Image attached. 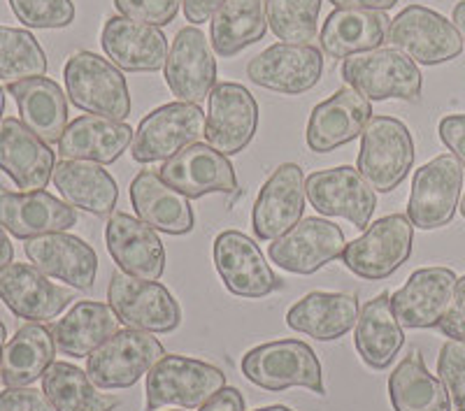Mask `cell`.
Here are the masks:
<instances>
[{"instance_id":"obj_1","label":"cell","mask_w":465,"mask_h":411,"mask_svg":"<svg viewBox=\"0 0 465 411\" xmlns=\"http://www.w3.org/2000/svg\"><path fill=\"white\" fill-rule=\"evenodd\" d=\"M68 98L77 110L124 122L131 116L126 77L112 61L94 52H77L64 68Z\"/></svg>"},{"instance_id":"obj_2","label":"cell","mask_w":465,"mask_h":411,"mask_svg":"<svg viewBox=\"0 0 465 411\" xmlns=\"http://www.w3.org/2000/svg\"><path fill=\"white\" fill-rule=\"evenodd\" d=\"M242 375L259 388L282 393L289 388L312 390L317 396L326 393L322 360L298 339H277L247 351L242 358Z\"/></svg>"},{"instance_id":"obj_3","label":"cell","mask_w":465,"mask_h":411,"mask_svg":"<svg viewBox=\"0 0 465 411\" xmlns=\"http://www.w3.org/2000/svg\"><path fill=\"white\" fill-rule=\"evenodd\" d=\"M223 388H226V375L214 365L189 356H163L149 369L144 409L159 411L165 405L201 409Z\"/></svg>"},{"instance_id":"obj_4","label":"cell","mask_w":465,"mask_h":411,"mask_svg":"<svg viewBox=\"0 0 465 411\" xmlns=\"http://www.w3.org/2000/svg\"><path fill=\"white\" fill-rule=\"evenodd\" d=\"M344 84L368 101H419L423 89L421 70L398 49H372L344 58L340 65Z\"/></svg>"},{"instance_id":"obj_5","label":"cell","mask_w":465,"mask_h":411,"mask_svg":"<svg viewBox=\"0 0 465 411\" xmlns=\"http://www.w3.org/2000/svg\"><path fill=\"white\" fill-rule=\"evenodd\" d=\"M412 132L401 119L372 116L361 135L359 172L375 193H391L414 165Z\"/></svg>"},{"instance_id":"obj_6","label":"cell","mask_w":465,"mask_h":411,"mask_svg":"<svg viewBox=\"0 0 465 411\" xmlns=\"http://www.w3.org/2000/svg\"><path fill=\"white\" fill-rule=\"evenodd\" d=\"M163 356V344L153 338V332L126 328L116 330L86 358V375L101 390H124L149 375Z\"/></svg>"},{"instance_id":"obj_7","label":"cell","mask_w":465,"mask_h":411,"mask_svg":"<svg viewBox=\"0 0 465 411\" xmlns=\"http://www.w3.org/2000/svg\"><path fill=\"white\" fill-rule=\"evenodd\" d=\"M412 244L414 226L407 214H389L368 226L354 242H347L340 259L361 279L381 281L410 260Z\"/></svg>"},{"instance_id":"obj_8","label":"cell","mask_w":465,"mask_h":411,"mask_svg":"<svg viewBox=\"0 0 465 411\" xmlns=\"http://www.w3.org/2000/svg\"><path fill=\"white\" fill-rule=\"evenodd\" d=\"M207 116L201 105L168 103L156 107L140 122L133 135L131 156L135 163H156L173 159L182 149L196 144L205 135Z\"/></svg>"},{"instance_id":"obj_9","label":"cell","mask_w":465,"mask_h":411,"mask_svg":"<svg viewBox=\"0 0 465 411\" xmlns=\"http://www.w3.org/2000/svg\"><path fill=\"white\" fill-rule=\"evenodd\" d=\"M463 172V165L451 153H442L414 172L407 202V219L414 228L438 230L450 226L459 210Z\"/></svg>"},{"instance_id":"obj_10","label":"cell","mask_w":465,"mask_h":411,"mask_svg":"<svg viewBox=\"0 0 465 411\" xmlns=\"http://www.w3.org/2000/svg\"><path fill=\"white\" fill-rule=\"evenodd\" d=\"M386 43H391L393 49L421 65L454 61L465 47L454 24L440 12L423 5H410L398 12L396 19H391Z\"/></svg>"},{"instance_id":"obj_11","label":"cell","mask_w":465,"mask_h":411,"mask_svg":"<svg viewBox=\"0 0 465 411\" xmlns=\"http://www.w3.org/2000/svg\"><path fill=\"white\" fill-rule=\"evenodd\" d=\"M107 300L116 318L135 330L173 332L182 323L180 302L159 281L114 272L107 289Z\"/></svg>"},{"instance_id":"obj_12","label":"cell","mask_w":465,"mask_h":411,"mask_svg":"<svg viewBox=\"0 0 465 411\" xmlns=\"http://www.w3.org/2000/svg\"><path fill=\"white\" fill-rule=\"evenodd\" d=\"M212 259L223 286L232 296L259 300L282 286L256 240L240 230L219 232L212 247Z\"/></svg>"},{"instance_id":"obj_13","label":"cell","mask_w":465,"mask_h":411,"mask_svg":"<svg viewBox=\"0 0 465 411\" xmlns=\"http://www.w3.org/2000/svg\"><path fill=\"white\" fill-rule=\"evenodd\" d=\"M305 193L322 217L347 219L356 228H368L377 207L375 189L351 165L312 172L305 180Z\"/></svg>"},{"instance_id":"obj_14","label":"cell","mask_w":465,"mask_h":411,"mask_svg":"<svg viewBox=\"0 0 465 411\" xmlns=\"http://www.w3.org/2000/svg\"><path fill=\"white\" fill-rule=\"evenodd\" d=\"M205 140L223 156L244 152L259 128V103L238 82H219L210 91Z\"/></svg>"},{"instance_id":"obj_15","label":"cell","mask_w":465,"mask_h":411,"mask_svg":"<svg viewBox=\"0 0 465 411\" xmlns=\"http://www.w3.org/2000/svg\"><path fill=\"white\" fill-rule=\"evenodd\" d=\"M210 40L196 26H184L173 40L163 77L180 103L201 105L217 86V58Z\"/></svg>"},{"instance_id":"obj_16","label":"cell","mask_w":465,"mask_h":411,"mask_svg":"<svg viewBox=\"0 0 465 411\" xmlns=\"http://www.w3.org/2000/svg\"><path fill=\"white\" fill-rule=\"evenodd\" d=\"M323 74L322 49L314 44L277 43L247 64L249 82L284 95H301L319 84Z\"/></svg>"},{"instance_id":"obj_17","label":"cell","mask_w":465,"mask_h":411,"mask_svg":"<svg viewBox=\"0 0 465 411\" xmlns=\"http://www.w3.org/2000/svg\"><path fill=\"white\" fill-rule=\"evenodd\" d=\"M344 247L347 240L340 226L326 219L310 217L301 219L282 238L272 240L268 259L286 272L314 274L331 260L340 259Z\"/></svg>"},{"instance_id":"obj_18","label":"cell","mask_w":465,"mask_h":411,"mask_svg":"<svg viewBox=\"0 0 465 411\" xmlns=\"http://www.w3.org/2000/svg\"><path fill=\"white\" fill-rule=\"evenodd\" d=\"M305 174L296 163H282L261 186L252 211L254 235L263 242L282 238L296 226L305 211Z\"/></svg>"},{"instance_id":"obj_19","label":"cell","mask_w":465,"mask_h":411,"mask_svg":"<svg viewBox=\"0 0 465 411\" xmlns=\"http://www.w3.org/2000/svg\"><path fill=\"white\" fill-rule=\"evenodd\" d=\"M161 180L180 191L189 201H196L207 193H235L238 177L235 168L210 144H191L174 153L173 159L163 161L159 170Z\"/></svg>"},{"instance_id":"obj_20","label":"cell","mask_w":465,"mask_h":411,"mask_svg":"<svg viewBox=\"0 0 465 411\" xmlns=\"http://www.w3.org/2000/svg\"><path fill=\"white\" fill-rule=\"evenodd\" d=\"M372 119V103L351 86L335 91L319 103L307 122V147L314 153H328L363 135Z\"/></svg>"},{"instance_id":"obj_21","label":"cell","mask_w":465,"mask_h":411,"mask_svg":"<svg viewBox=\"0 0 465 411\" xmlns=\"http://www.w3.org/2000/svg\"><path fill=\"white\" fill-rule=\"evenodd\" d=\"M107 251L131 277L159 281L165 269V249L152 226L126 211H112L105 226Z\"/></svg>"},{"instance_id":"obj_22","label":"cell","mask_w":465,"mask_h":411,"mask_svg":"<svg viewBox=\"0 0 465 411\" xmlns=\"http://www.w3.org/2000/svg\"><path fill=\"white\" fill-rule=\"evenodd\" d=\"M0 300L15 317L45 323L70 305L73 293L49 281L35 265L10 263L0 268Z\"/></svg>"},{"instance_id":"obj_23","label":"cell","mask_w":465,"mask_h":411,"mask_svg":"<svg viewBox=\"0 0 465 411\" xmlns=\"http://www.w3.org/2000/svg\"><path fill=\"white\" fill-rule=\"evenodd\" d=\"M456 281L459 277L450 268L414 269L405 286L391 296L398 323L410 330L438 326L450 309Z\"/></svg>"},{"instance_id":"obj_24","label":"cell","mask_w":465,"mask_h":411,"mask_svg":"<svg viewBox=\"0 0 465 411\" xmlns=\"http://www.w3.org/2000/svg\"><path fill=\"white\" fill-rule=\"evenodd\" d=\"M77 223V211L47 191H0V226L19 240L65 232Z\"/></svg>"},{"instance_id":"obj_25","label":"cell","mask_w":465,"mask_h":411,"mask_svg":"<svg viewBox=\"0 0 465 411\" xmlns=\"http://www.w3.org/2000/svg\"><path fill=\"white\" fill-rule=\"evenodd\" d=\"M56 156L45 140L28 131L22 119L0 123V170L22 191H45L52 181Z\"/></svg>"},{"instance_id":"obj_26","label":"cell","mask_w":465,"mask_h":411,"mask_svg":"<svg viewBox=\"0 0 465 411\" xmlns=\"http://www.w3.org/2000/svg\"><path fill=\"white\" fill-rule=\"evenodd\" d=\"M101 44L107 58L126 73H156L168 61V37L156 26L110 16L103 26Z\"/></svg>"},{"instance_id":"obj_27","label":"cell","mask_w":465,"mask_h":411,"mask_svg":"<svg viewBox=\"0 0 465 411\" xmlns=\"http://www.w3.org/2000/svg\"><path fill=\"white\" fill-rule=\"evenodd\" d=\"M28 260L52 279L65 281L73 289L91 290L98 277V256L94 247L68 232H52L43 238L26 240Z\"/></svg>"},{"instance_id":"obj_28","label":"cell","mask_w":465,"mask_h":411,"mask_svg":"<svg viewBox=\"0 0 465 411\" xmlns=\"http://www.w3.org/2000/svg\"><path fill=\"white\" fill-rule=\"evenodd\" d=\"M131 202L140 221L165 235H186L193 230V210L189 198L161 180L159 170H143L131 181Z\"/></svg>"},{"instance_id":"obj_29","label":"cell","mask_w":465,"mask_h":411,"mask_svg":"<svg viewBox=\"0 0 465 411\" xmlns=\"http://www.w3.org/2000/svg\"><path fill=\"white\" fill-rule=\"evenodd\" d=\"M133 131L128 123L114 122L107 116L84 114L68 123L58 153L64 161H91L110 165L133 144Z\"/></svg>"},{"instance_id":"obj_30","label":"cell","mask_w":465,"mask_h":411,"mask_svg":"<svg viewBox=\"0 0 465 411\" xmlns=\"http://www.w3.org/2000/svg\"><path fill=\"white\" fill-rule=\"evenodd\" d=\"M389 28L391 19L386 12L335 7L322 26V49L331 58H349L381 49L389 40Z\"/></svg>"},{"instance_id":"obj_31","label":"cell","mask_w":465,"mask_h":411,"mask_svg":"<svg viewBox=\"0 0 465 411\" xmlns=\"http://www.w3.org/2000/svg\"><path fill=\"white\" fill-rule=\"evenodd\" d=\"M359 314V300L351 293L314 290L286 311V326L319 342H333L356 326Z\"/></svg>"},{"instance_id":"obj_32","label":"cell","mask_w":465,"mask_h":411,"mask_svg":"<svg viewBox=\"0 0 465 411\" xmlns=\"http://www.w3.org/2000/svg\"><path fill=\"white\" fill-rule=\"evenodd\" d=\"M7 93L19 107L22 123L47 144H58L68 128V101L61 86L49 77L7 84Z\"/></svg>"},{"instance_id":"obj_33","label":"cell","mask_w":465,"mask_h":411,"mask_svg":"<svg viewBox=\"0 0 465 411\" xmlns=\"http://www.w3.org/2000/svg\"><path fill=\"white\" fill-rule=\"evenodd\" d=\"M402 344L405 332L393 314L391 296L384 290L361 309L354 326V347L368 367L386 369L391 367Z\"/></svg>"},{"instance_id":"obj_34","label":"cell","mask_w":465,"mask_h":411,"mask_svg":"<svg viewBox=\"0 0 465 411\" xmlns=\"http://www.w3.org/2000/svg\"><path fill=\"white\" fill-rule=\"evenodd\" d=\"M52 181L68 205L95 214V217L112 214L119 201V186L101 163L61 161L54 168Z\"/></svg>"},{"instance_id":"obj_35","label":"cell","mask_w":465,"mask_h":411,"mask_svg":"<svg viewBox=\"0 0 465 411\" xmlns=\"http://www.w3.org/2000/svg\"><path fill=\"white\" fill-rule=\"evenodd\" d=\"M56 356L52 328L43 323H26L3 348L0 381L5 388H24L43 379Z\"/></svg>"},{"instance_id":"obj_36","label":"cell","mask_w":465,"mask_h":411,"mask_svg":"<svg viewBox=\"0 0 465 411\" xmlns=\"http://www.w3.org/2000/svg\"><path fill=\"white\" fill-rule=\"evenodd\" d=\"M119 318L110 305L95 300H82L52 326L54 342L64 356L89 358L95 348L119 330Z\"/></svg>"},{"instance_id":"obj_37","label":"cell","mask_w":465,"mask_h":411,"mask_svg":"<svg viewBox=\"0 0 465 411\" xmlns=\"http://www.w3.org/2000/svg\"><path fill=\"white\" fill-rule=\"evenodd\" d=\"M389 397L396 411H451V397L442 379L426 369L417 348L389 377Z\"/></svg>"},{"instance_id":"obj_38","label":"cell","mask_w":465,"mask_h":411,"mask_svg":"<svg viewBox=\"0 0 465 411\" xmlns=\"http://www.w3.org/2000/svg\"><path fill=\"white\" fill-rule=\"evenodd\" d=\"M268 31L265 0H226L212 16L210 44L222 58L238 56L249 44L263 40Z\"/></svg>"},{"instance_id":"obj_39","label":"cell","mask_w":465,"mask_h":411,"mask_svg":"<svg viewBox=\"0 0 465 411\" xmlns=\"http://www.w3.org/2000/svg\"><path fill=\"white\" fill-rule=\"evenodd\" d=\"M43 393L54 411H114L119 400L98 393L84 369L54 360L43 377Z\"/></svg>"},{"instance_id":"obj_40","label":"cell","mask_w":465,"mask_h":411,"mask_svg":"<svg viewBox=\"0 0 465 411\" xmlns=\"http://www.w3.org/2000/svg\"><path fill=\"white\" fill-rule=\"evenodd\" d=\"M47 74V54L35 35L24 28L0 26V82L33 80Z\"/></svg>"},{"instance_id":"obj_41","label":"cell","mask_w":465,"mask_h":411,"mask_svg":"<svg viewBox=\"0 0 465 411\" xmlns=\"http://www.w3.org/2000/svg\"><path fill=\"white\" fill-rule=\"evenodd\" d=\"M268 26L286 44H310L319 33L322 0H265Z\"/></svg>"},{"instance_id":"obj_42","label":"cell","mask_w":465,"mask_h":411,"mask_svg":"<svg viewBox=\"0 0 465 411\" xmlns=\"http://www.w3.org/2000/svg\"><path fill=\"white\" fill-rule=\"evenodd\" d=\"M15 16L28 28H65L74 22L73 0H7Z\"/></svg>"},{"instance_id":"obj_43","label":"cell","mask_w":465,"mask_h":411,"mask_svg":"<svg viewBox=\"0 0 465 411\" xmlns=\"http://www.w3.org/2000/svg\"><path fill=\"white\" fill-rule=\"evenodd\" d=\"M438 375L444 388L450 393L451 402L459 409H465V342L450 339L440 348Z\"/></svg>"},{"instance_id":"obj_44","label":"cell","mask_w":465,"mask_h":411,"mask_svg":"<svg viewBox=\"0 0 465 411\" xmlns=\"http://www.w3.org/2000/svg\"><path fill=\"white\" fill-rule=\"evenodd\" d=\"M182 0H114L116 12L133 22H143L149 26H168L180 12Z\"/></svg>"},{"instance_id":"obj_45","label":"cell","mask_w":465,"mask_h":411,"mask_svg":"<svg viewBox=\"0 0 465 411\" xmlns=\"http://www.w3.org/2000/svg\"><path fill=\"white\" fill-rule=\"evenodd\" d=\"M438 328L444 338L465 342V277L456 281L451 305L442 317V321L438 323Z\"/></svg>"},{"instance_id":"obj_46","label":"cell","mask_w":465,"mask_h":411,"mask_svg":"<svg viewBox=\"0 0 465 411\" xmlns=\"http://www.w3.org/2000/svg\"><path fill=\"white\" fill-rule=\"evenodd\" d=\"M0 411H49V402L43 390L5 388L0 393Z\"/></svg>"},{"instance_id":"obj_47","label":"cell","mask_w":465,"mask_h":411,"mask_svg":"<svg viewBox=\"0 0 465 411\" xmlns=\"http://www.w3.org/2000/svg\"><path fill=\"white\" fill-rule=\"evenodd\" d=\"M438 132L444 147L450 149L451 156H456L465 170V114L444 116L438 126Z\"/></svg>"},{"instance_id":"obj_48","label":"cell","mask_w":465,"mask_h":411,"mask_svg":"<svg viewBox=\"0 0 465 411\" xmlns=\"http://www.w3.org/2000/svg\"><path fill=\"white\" fill-rule=\"evenodd\" d=\"M223 3H226V0H182V7H184L186 22L198 26V24L210 22L212 16L222 10Z\"/></svg>"},{"instance_id":"obj_49","label":"cell","mask_w":465,"mask_h":411,"mask_svg":"<svg viewBox=\"0 0 465 411\" xmlns=\"http://www.w3.org/2000/svg\"><path fill=\"white\" fill-rule=\"evenodd\" d=\"M198 411H244V397L238 388L226 386L217 396L210 397Z\"/></svg>"},{"instance_id":"obj_50","label":"cell","mask_w":465,"mask_h":411,"mask_svg":"<svg viewBox=\"0 0 465 411\" xmlns=\"http://www.w3.org/2000/svg\"><path fill=\"white\" fill-rule=\"evenodd\" d=\"M335 7H354V10H377L386 12L396 7L398 0H328Z\"/></svg>"},{"instance_id":"obj_51","label":"cell","mask_w":465,"mask_h":411,"mask_svg":"<svg viewBox=\"0 0 465 411\" xmlns=\"http://www.w3.org/2000/svg\"><path fill=\"white\" fill-rule=\"evenodd\" d=\"M12 259H15V247H12L10 238H7L5 228L0 226V268L10 265Z\"/></svg>"},{"instance_id":"obj_52","label":"cell","mask_w":465,"mask_h":411,"mask_svg":"<svg viewBox=\"0 0 465 411\" xmlns=\"http://www.w3.org/2000/svg\"><path fill=\"white\" fill-rule=\"evenodd\" d=\"M451 24L456 26V31H459L460 40H463V44H465V0L456 3L454 12H451Z\"/></svg>"},{"instance_id":"obj_53","label":"cell","mask_w":465,"mask_h":411,"mask_svg":"<svg viewBox=\"0 0 465 411\" xmlns=\"http://www.w3.org/2000/svg\"><path fill=\"white\" fill-rule=\"evenodd\" d=\"M5 338H7L5 323L0 321V360H3V348H5Z\"/></svg>"},{"instance_id":"obj_54","label":"cell","mask_w":465,"mask_h":411,"mask_svg":"<svg viewBox=\"0 0 465 411\" xmlns=\"http://www.w3.org/2000/svg\"><path fill=\"white\" fill-rule=\"evenodd\" d=\"M254 411H293V409H289V406L284 405H272V406H261V409H254Z\"/></svg>"},{"instance_id":"obj_55","label":"cell","mask_w":465,"mask_h":411,"mask_svg":"<svg viewBox=\"0 0 465 411\" xmlns=\"http://www.w3.org/2000/svg\"><path fill=\"white\" fill-rule=\"evenodd\" d=\"M3 112H5V91L0 86V123H3Z\"/></svg>"},{"instance_id":"obj_56","label":"cell","mask_w":465,"mask_h":411,"mask_svg":"<svg viewBox=\"0 0 465 411\" xmlns=\"http://www.w3.org/2000/svg\"><path fill=\"white\" fill-rule=\"evenodd\" d=\"M460 214H463V219H465V195H463V201H460Z\"/></svg>"},{"instance_id":"obj_57","label":"cell","mask_w":465,"mask_h":411,"mask_svg":"<svg viewBox=\"0 0 465 411\" xmlns=\"http://www.w3.org/2000/svg\"><path fill=\"white\" fill-rule=\"evenodd\" d=\"M460 411H465V409H460Z\"/></svg>"}]
</instances>
